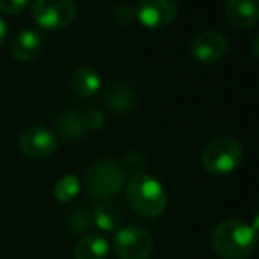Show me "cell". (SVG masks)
I'll return each mask as SVG.
<instances>
[{
    "instance_id": "7c38bea8",
    "label": "cell",
    "mask_w": 259,
    "mask_h": 259,
    "mask_svg": "<svg viewBox=\"0 0 259 259\" xmlns=\"http://www.w3.org/2000/svg\"><path fill=\"white\" fill-rule=\"evenodd\" d=\"M42 35L34 28H25L14 35L11 42V55L20 62H30L41 53Z\"/></svg>"
},
{
    "instance_id": "d6986e66",
    "label": "cell",
    "mask_w": 259,
    "mask_h": 259,
    "mask_svg": "<svg viewBox=\"0 0 259 259\" xmlns=\"http://www.w3.org/2000/svg\"><path fill=\"white\" fill-rule=\"evenodd\" d=\"M81 122L85 131H99L104 125V113L99 109H89L81 113Z\"/></svg>"
},
{
    "instance_id": "8992f818",
    "label": "cell",
    "mask_w": 259,
    "mask_h": 259,
    "mask_svg": "<svg viewBox=\"0 0 259 259\" xmlns=\"http://www.w3.org/2000/svg\"><path fill=\"white\" fill-rule=\"evenodd\" d=\"M32 16L35 23L48 30L65 28L76 18L74 0H34Z\"/></svg>"
},
{
    "instance_id": "5bb4252c",
    "label": "cell",
    "mask_w": 259,
    "mask_h": 259,
    "mask_svg": "<svg viewBox=\"0 0 259 259\" xmlns=\"http://www.w3.org/2000/svg\"><path fill=\"white\" fill-rule=\"evenodd\" d=\"M109 245L104 236L87 235L74 247V259H106Z\"/></svg>"
},
{
    "instance_id": "277c9868",
    "label": "cell",
    "mask_w": 259,
    "mask_h": 259,
    "mask_svg": "<svg viewBox=\"0 0 259 259\" xmlns=\"http://www.w3.org/2000/svg\"><path fill=\"white\" fill-rule=\"evenodd\" d=\"M243 148L235 138H217L210 141L201 154V164L213 177L229 175L242 164Z\"/></svg>"
},
{
    "instance_id": "9a60e30c",
    "label": "cell",
    "mask_w": 259,
    "mask_h": 259,
    "mask_svg": "<svg viewBox=\"0 0 259 259\" xmlns=\"http://www.w3.org/2000/svg\"><path fill=\"white\" fill-rule=\"evenodd\" d=\"M92 224L101 231H115V229H120V226H122V213L115 205L103 201L94 210Z\"/></svg>"
},
{
    "instance_id": "7a4b0ae2",
    "label": "cell",
    "mask_w": 259,
    "mask_h": 259,
    "mask_svg": "<svg viewBox=\"0 0 259 259\" xmlns=\"http://www.w3.org/2000/svg\"><path fill=\"white\" fill-rule=\"evenodd\" d=\"M125 198L129 206L140 217H159L167 205V194L162 184L147 173H134L125 184Z\"/></svg>"
},
{
    "instance_id": "8fae6325",
    "label": "cell",
    "mask_w": 259,
    "mask_h": 259,
    "mask_svg": "<svg viewBox=\"0 0 259 259\" xmlns=\"http://www.w3.org/2000/svg\"><path fill=\"white\" fill-rule=\"evenodd\" d=\"M104 103L113 113L123 115V113H129L136 108V94L129 83L118 79L108 87L104 94Z\"/></svg>"
},
{
    "instance_id": "7402d4cb",
    "label": "cell",
    "mask_w": 259,
    "mask_h": 259,
    "mask_svg": "<svg viewBox=\"0 0 259 259\" xmlns=\"http://www.w3.org/2000/svg\"><path fill=\"white\" fill-rule=\"evenodd\" d=\"M6 37H7V23L0 18V46L6 41Z\"/></svg>"
},
{
    "instance_id": "44dd1931",
    "label": "cell",
    "mask_w": 259,
    "mask_h": 259,
    "mask_svg": "<svg viewBox=\"0 0 259 259\" xmlns=\"http://www.w3.org/2000/svg\"><path fill=\"white\" fill-rule=\"evenodd\" d=\"M28 0H0V11L4 14H18L27 7Z\"/></svg>"
},
{
    "instance_id": "4fadbf2b",
    "label": "cell",
    "mask_w": 259,
    "mask_h": 259,
    "mask_svg": "<svg viewBox=\"0 0 259 259\" xmlns=\"http://www.w3.org/2000/svg\"><path fill=\"white\" fill-rule=\"evenodd\" d=\"M71 89L76 96L90 97L101 89V76L94 67L81 65L72 71L71 76Z\"/></svg>"
},
{
    "instance_id": "e0dca14e",
    "label": "cell",
    "mask_w": 259,
    "mask_h": 259,
    "mask_svg": "<svg viewBox=\"0 0 259 259\" xmlns=\"http://www.w3.org/2000/svg\"><path fill=\"white\" fill-rule=\"evenodd\" d=\"M79 189H81V185H79L78 177H74V175H64L55 184L53 196L58 203H71L79 194Z\"/></svg>"
},
{
    "instance_id": "3957f363",
    "label": "cell",
    "mask_w": 259,
    "mask_h": 259,
    "mask_svg": "<svg viewBox=\"0 0 259 259\" xmlns=\"http://www.w3.org/2000/svg\"><path fill=\"white\" fill-rule=\"evenodd\" d=\"M125 184V169L111 159L96 160L87 173V192L94 201L109 199L118 194Z\"/></svg>"
},
{
    "instance_id": "2e32d148",
    "label": "cell",
    "mask_w": 259,
    "mask_h": 259,
    "mask_svg": "<svg viewBox=\"0 0 259 259\" xmlns=\"http://www.w3.org/2000/svg\"><path fill=\"white\" fill-rule=\"evenodd\" d=\"M57 129H58V134H60L65 141L78 140V138H81L83 134L87 133L81 122V113L74 111V109H67V111H64L58 116Z\"/></svg>"
},
{
    "instance_id": "ba28073f",
    "label": "cell",
    "mask_w": 259,
    "mask_h": 259,
    "mask_svg": "<svg viewBox=\"0 0 259 259\" xmlns=\"http://www.w3.org/2000/svg\"><path fill=\"white\" fill-rule=\"evenodd\" d=\"M178 6L175 0H140L136 20L147 28H164L177 18Z\"/></svg>"
},
{
    "instance_id": "ffe728a7",
    "label": "cell",
    "mask_w": 259,
    "mask_h": 259,
    "mask_svg": "<svg viewBox=\"0 0 259 259\" xmlns=\"http://www.w3.org/2000/svg\"><path fill=\"white\" fill-rule=\"evenodd\" d=\"M113 18H115L116 23L120 25H129L133 20H136V9L129 4H120L113 11Z\"/></svg>"
},
{
    "instance_id": "52a82bcc",
    "label": "cell",
    "mask_w": 259,
    "mask_h": 259,
    "mask_svg": "<svg viewBox=\"0 0 259 259\" xmlns=\"http://www.w3.org/2000/svg\"><path fill=\"white\" fill-rule=\"evenodd\" d=\"M57 134L42 125L28 127L20 136V150L25 157L34 160H45L52 157L57 150Z\"/></svg>"
},
{
    "instance_id": "603a6c76",
    "label": "cell",
    "mask_w": 259,
    "mask_h": 259,
    "mask_svg": "<svg viewBox=\"0 0 259 259\" xmlns=\"http://www.w3.org/2000/svg\"><path fill=\"white\" fill-rule=\"evenodd\" d=\"M250 228L256 231V235H259V211L256 215H254V219H252V224H250Z\"/></svg>"
},
{
    "instance_id": "ac0fdd59",
    "label": "cell",
    "mask_w": 259,
    "mask_h": 259,
    "mask_svg": "<svg viewBox=\"0 0 259 259\" xmlns=\"http://www.w3.org/2000/svg\"><path fill=\"white\" fill-rule=\"evenodd\" d=\"M65 226H67L69 233H72V235H83V233L89 231L90 226H92V217H90L85 210L78 208V210H72L71 213L67 215Z\"/></svg>"
},
{
    "instance_id": "cb8c5ba5",
    "label": "cell",
    "mask_w": 259,
    "mask_h": 259,
    "mask_svg": "<svg viewBox=\"0 0 259 259\" xmlns=\"http://www.w3.org/2000/svg\"><path fill=\"white\" fill-rule=\"evenodd\" d=\"M252 52L259 58V34L256 35V37H254V41H252Z\"/></svg>"
},
{
    "instance_id": "5b68a950",
    "label": "cell",
    "mask_w": 259,
    "mask_h": 259,
    "mask_svg": "<svg viewBox=\"0 0 259 259\" xmlns=\"http://www.w3.org/2000/svg\"><path fill=\"white\" fill-rule=\"evenodd\" d=\"M113 249L120 259H148L154 252V238L140 226H127L116 231Z\"/></svg>"
},
{
    "instance_id": "9c48e42d",
    "label": "cell",
    "mask_w": 259,
    "mask_h": 259,
    "mask_svg": "<svg viewBox=\"0 0 259 259\" xmlns=\"http://www.w3.org/2000/svg\"><path fill=\"white\" fill-rule=\"evenodd\" d=\"M228 52V41L224 34L215 30H206L198 34L191 42V53L196 60L203 64H213L221 60Z\"/></svg>"
},
{
    "instance_id": "30bf717a",
    "label": "cell",
    "mask_w": 259,
    "mask_h": 259,
    "mask_svg": "<svg viewBox=\"0 0 259 259\" xmlns=\"http://www.w3.org/2000/svg\"><path fill=\"white\" fill-rule=\"evenodd\" d=\"M226 18L238 30H249L259 21V0H226Z\"/></svg>"
},
{
    "instance_id": "6da1fadb",
    "label": "cell",
    "mask_w": 259,
    "mask_h": 259,
    "mask_svg": "<svg viewBox=\"0 0 259 259\" xmlns=\"http://www.w3.org/2000/svg\"><path fill=\"white\" fill-rule=\"evenodd\" d=\"M211 249L221 259H247L257 249V235L247 222L228 219L211 233Z\"/></svg>"
}]
</instances>
